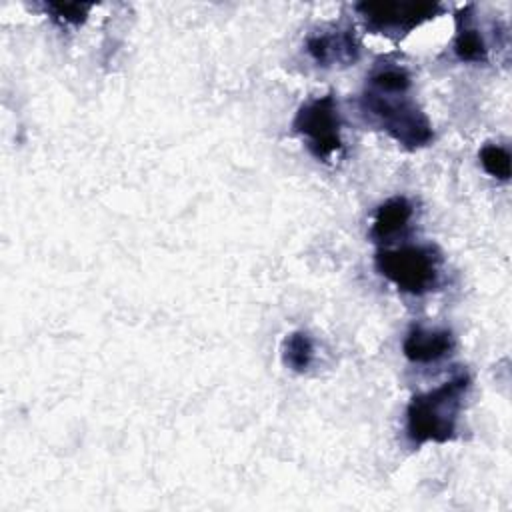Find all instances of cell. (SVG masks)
<instances>
[{
  "label": "cell",
  "mask_w": 512,
  "mask_h": 512,
  "mask_svg": "<svg viewBox=\"0 0 512 512\" xmlns=\"http://www.w3.org/2000/svg\"><path fill=\"white\" fill-rule=\"evenodd\" d=\"M292 128L306 140L310 154L322 162L332 160L342 148V120L332 94L304 102L294 116Z\"/></svg>",
  "instance_id": "obj_4"
},
{
  "label": "cell",
  "mask_w": 512,
  "mask_h": 512,
  "mask_svg": "<svg viewBox=\"0 0 512 512\" xmlns=\"http://www.w3.org/2000/svg\"><path fill=\"white\" fill-rule=\"evenodd\" d=\"M410 74L398 64H380L366 80L360 112L390 138L406 148H420L432 140V124L408 96Z\"/></svg>",
  "instance_id": "obj_1"
},
{
  "label": "cell",
  "mask_w": 512,
  "mask_h": 512,
  "mask_svg": "<svg viewBox=\"0 0 512 512\" xmlns=\"http://www.w3.org/2000/svg\"><path fill=\"white\" fill-rule=\"evenodd\" d=\"M412 214H414V208L408 202V198H404V196L388 198L374 212L370 236L382 244L392 242L394 238L404 234V230L408 228V224L412 220Z\"/></svg>",
  "instance_id": "obj_8"
},
{
  "label": "cell",
  "mask_w": 512,
  "mask_h": 512,
  "mask_svg": "<svg viewBox=\"0 0 512 512\" xmlns=\"http://www.w3.org/2000/svg\"><path fill=\"white\" fill-rule=\"evenodd\" d=\"M312 358H314V344L306 332L296 330L284 338L282 360L290 370L306 372L312 364Z\"/></svg>",
  "instance_id": "obj_10"
},
{
  "label": "cell",
  "mask_w": 512,
  "mask_h": 512,
  "mask_svg": "<svg viewBox=\"0 0 512 512\" xmlns=\"http://www.w3.org/2000/svg\"><path fill=\"white\" fill-rule=\"evenodd\" d=\"M454 52L464 62H486L488 48L474 24L472 6H466L456 16V38H454Z\"/></svg>",
  "instance_id": "obj_9"
},
{
  "label": "cell",
  "mask_w": 512,
  "mask_h": 512,
  "mask_svg": "<svg viewBox=\"0 0 512 512\" xmlns=\"http://www.w3.org/2000/svg\"><path fill=\"white\" fill-rule=\"evenodd\" d=\"M470 376L460 372L434 390L416 394L406 408V434L414 446L424 442H448L454 438L458 414Z\"/></svg>",
  "instance_id": "obj_2"
},
{
  "label": "cell",
  "mask_w": 512,
  "mask_h": 512,
  "mask_svg": "<svg viewBox=\"0 0 512 512\" xmlns=\"http://www.w3.org/2000/svg\"><path fill=\"white\" fill-rule=\"evenodd\" d=\"M436 2H360L356 12L374 34L402 36L440 12Z\"/></svg>",
  "instance_id": "obj_5"
},
{
  "label": "cell",
  "mask_w": 512,
  "mask_h": 512,
  "mask_svg": "<svg viewBox=\"0 0 512 512\" xmlns=\"http://www.w3.org/2000/svg\"><path fill=\"white\" fill-rule=\"evenodd\" d=\"M374 264L380 276L390 280L398 290L414 296H422L440 284L442 254L432 244L378 250Z\"/></svg>",
  "instance_id": "obj_3"
},
{
  "label": "cell",
  "mask_w": 512,
  "mask_h": 512,
  "mask_svg": "<svg viewBox=\"0 0 512 512\" xmlns=\"http://www.w3.org/2000/svg\"><path fill=\"white\" fill-rule=\"evenodd\" d=\"M480 164L482 168L492 176L498 178L502 182H506L510 178V154L504 146L498 144H484L480 148Z\"/></svg>",
  "instance_id": "obj_11"
},
{
  "label": "cell",
  "mask_w": 512,
  "mask_h": 512,
  "mask_svg": "<svg viewBox=\"0 0 512 512\" xmlns=\"http://www.w3.org/2000/svg\"><path fill=\"white\" fill-rule=\"evenodd\" d=\"M306 52L324 68L348 66L358 60L360 44L350 26H330L308 36Z\"/></svg>",
  "instance_id": "obj_6"
},
{
  "label": "cell",
  "mask_w": 512,
  "mask_h": 512,
  "mask_svg": "<svg viewBox=\"0 0 512 512\" xmlns=\"http://www.w3.org/2000/svg\"><path fill=\"white\" fill-rule=\"evenodd\" d=\"M90 8H92L90 4H56V2L46 4V12L62 24H80V22H84Z\"/></svg>",
  "instance_id": "obj_12"
},
{
  "label": "cell",
  "mask_w": 512,
  "mask_h": 512,
  "mask_svg": "<svg viewBox=\"0 0 512 512\" xmlns=\"http://www.w3.org/2000/svg\"><path fill=\"white\" fill-rule=\"evenodd\" d=\"M402 350L410 362H418V364L436 362L454 350V336L450 330H444V328L428 330L422 326H414L406 334L402 342Z\"/></svg>",
  "instance_id": "obj_7"
}]
</instances>
